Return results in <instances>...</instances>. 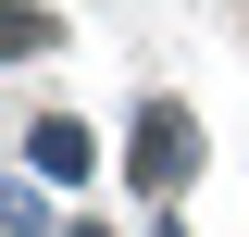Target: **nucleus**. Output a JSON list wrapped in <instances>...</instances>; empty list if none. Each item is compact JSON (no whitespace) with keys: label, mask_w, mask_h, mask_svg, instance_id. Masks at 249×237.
I'll return each mask as SVG.
<instances>
[{"label":"nucleus","mask_w":249,"mask_h":237,"mask_svg":"<svg viewBox=\"0 0 249 237\" xmlns=\"http://www.w3.org/2000/svg\"><path fill=\"white\" fill-rule=\"evenodd\" d=\"M124 162H137V187H187V162H199V138H187V113H150Z\"/></svg>","instance_id":"f257e3e1"},{"label":"nucleus","mask_w":249,"mask_h":237,"mask_svg":"<svg viewBox=\"0 0 249 237\" xmlns=\"http://www.w3.org/2000/svg\"><path fill=\"white\" fill-rule=\"evenodd\" d=\"M37 175H88V125H37Z\"/></svg>","instance_id":"f03ea898"},{"label":"nucleus","mask_w":249,"mask_h":237,"mask_svg":"<svg viewBox=\"0 0 249 237\" xmlns=\"http://www.w3.org/2000/svg\"><path fill=\"white\" fill-rule=\"evenodd\" d=\"M75 237H100V225H75Z\"/></svg>","instance_id":"20e7f679"},{"label":"nucleus","mask_w":249,"mask_h":237,"mask_svg":"<svg viewBox=\"0 0 249 237\" xmlns=\"http://www.w3.org/2000/svg\"><path fill=\"white\" fill-rule=\"evenodd\" d=\"M37 38H50V13H25V0H0V62H13V50H37Z\"/></svg>","instance_id":"7ed1b4c3"}]
</instances>
